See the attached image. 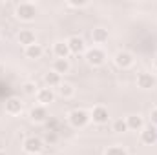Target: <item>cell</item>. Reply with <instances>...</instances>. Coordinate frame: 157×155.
<instances>
[{"label": "cell", "instance_id": "30bf717a", "mask_svg": "<svg viewBox=\"0 0 157 155\" xmlns=\"http://www.w3.org/2000/svg\"><path fill=\"white\" fill-rule=\"evenodd\" d=\"M66 44H68L71 55H82V53H86V42H84V39H80L77 35L70 37V39L66 40Z\"/></svg>", "mask_w": 157, "mask_h": 155}, {"label": "cell", "instance_id": "8fae6325", "mask_svg": "<svg viewBox=\"0 0 157 155\" xmlns=\"http://www.w3.org/2000/svg\"><path fill=\"white\" fill-rule=\"evenodd\" d=\"M141 142L146 144V146H152L157 142V128L155 126H144L143 131H141Z\"/></svg>", "mask_w": 157, "mask_h": 155}, {"label": "cell", "instance_id": "7402d4cb", "mask_svg": "<svg viewBox=\"0 0 157 155\" xmlns=\"http://www.w3.org/2000/svg\"><path fill=\"white\" fill-rule=\"evenodd\" d=\"M113 131H115V133H124V131H128L126 119H117V120H113Z\"/></svg>", "mask_w": 157, "mask_h": 155}, {"label": "cell", "instance_id": "9a60e30c", "mask_svg": "<svg viewBox=\"0 0 157 155\" xmlns=\"http://www.w3.org/2000/svg\"><path fill=\"white\" fill-rule=\"evenodd\" d=\"M126 124H128V131H143L144 128V120L141 115H128Z\"/></svg>", "mask_w": 157, "mask_h": 155}, {"label": "cell", "instance_id": "d4e9b609", "mask_svg": "<svg viewBox=\"0 0 157 155\" xmlns=\"http://www.w3.org/2000/svg\"><path fill=\"white\" fill-rule=\"evenodd\" d=\"M57 139H59L57 131H55V130H49V131H48V135H46V141H48L49 144H55V142H57Z\"/></svg>", "mask_w": 157, "mask_h": 155}, {"label": "cell", "instance_id": "2e32d148", "mask_svg": "<svg viewBox=\"0 0 157 155\" xmlns=\"http://www.w3.org/2000/svg\"><path fill=\"white\" fill-rule=\"evenodd\" d=\"M53 53H55V57L57 59H68L71 53H70V47H68V44H66V40H57L55 44H53Z\"/></svg>", "mask_w": 157, "mask_h": 155}, {"label": "cell", "instance_id": "e0dca14e", "mask_svg": "<svg viewBox=\"0 0 157 155\" xmlns=\"http://www.w3.org/2000/svg\"><path fill=\"white\" fill-rule=\"evenodd\" d=\"M44 82H46V88H49V89L59 88V86L62 84V75H59V73H55V71L51 70V71H48V73L44 75Z\"/></svg>", "mask_w": 157, "mask_h": 155}, {"label": "cell", "instance_id": "5b68a950", "mask_svg": "<svg viewBox=\"0 0 157 155\" xmlns=\"http://www.w3.org/2000/svg\"><path fill=\"white\" fill-rule=\"evenodd\" d=\"M155 84H157V77L150 71H141L137 75V86L141 89H152V88H155Z\"/></svg>", "mask_w": 157, "mask_h": 155}, {"label": "cell", "instance_id": "ffe728a7", "mask_svg": "<svg viewBox=\"0 0 157 155\" xmlns=\"http://www.w3.org/2000/svg\"><path fill=\"white\" fill-rule=\"evenodd\" d=\"M57 91H59V95H60L62 99H71V97L75 95V88H73L70 82H62V84L57 88Z\"/></svg>", "mask_w": 157, "mask_h": 155}, {"label": "cell", "instance_id": "603a6c76", "mask_svg": "<svg viewBox=\"0 0 157 155\" xmlns=\"http://www.w3.org/2000/svg\"><path fill=\"white\" fill-rule=\"evenodd\" d=\"M104 155H128V152H126V148H124V146L115 144V146H110V148L104 152Z\"/></svg>", "mask_w": 157, "mask_h": 155}, {"label": "cell", "instance_id": "83f0119b", "mask_svg": "<svg viewBox=\"0 0 157 155\" xmlns=\"http://www.w3.org/2000/svg\"><path fill=\"white\" fill-rule=\"evenodd\" d=\"M28 155H40V153H28Z\"/></svg>", "mask_w": 157, "mask_h": 155}, {"label": "cell", "instance_id": "ac0fdd59", "mask_svg": "<svg viewBox=\"0 0 157 155\" xmlns=\"http://www.w3.org/2000/svg\"><path fill=\"white\" fill-rule=\"evenodd\" d=\"M24 53H26L28 59L39 60V59H42V55H44V47H42L40 44H31V46H28V47L24 49Z\"/></svg>", "mask_w": 157, "mask_h": 155}, {"label": "cell", "instance_id": "7c38bea8", "mask_svg": "<svg viewBox=\"0 0 157 155\" xmlns=\"http://www.w3.org/2000/svg\"><path fill=\"white\" fill-rule=\"evenodd\" d=\"M35 97H37V102L40 106H48V104H51L55 100V91L49 89V88H40Z\"/></svg>", "mask_w": 157, "mask_h": 155}, {"label": "cell", "instance_id": "4316f807", "mask_svg": "<svg viewBox=\"0 0 157 155\" xmlns=\"http://www.w3.org/2000/svg\"><path fill=\"white\" fill-rule=\"evenodd\" d=\"M154 64H155V70H157V55H155V59H154Z\"/></svg>", "mask_w": 157, "mask_h": 155}, {"label": "cell", "instance_id": "4fadbf2b", "mask_svg": "<svg viewBox=\"0 0 157 155\" xmlns=\"http://www.w3.org/2000/svg\"><path fill=\"white\" fill-rule=\"evenodd\" d=\"M17 40H18V44L24 46V47H28V46H31V44H37V37H35V33H33L31 29H20V31L17 33Z\"/></svg>", "mask_w": 157, "mask_h": 155}, {"label": "cell", "instance_id": "cb8c5ba5", "mask_svg": "<svg viewBox=\"0 0 157 155\" xmlns=\"http://www.w3.org/2000/svg\"><path fill=\"white\" fill-rule=\"evenodd\" d=\"M88 4H90V2H88V0H68V6H70V7H86V6H88Z\"/></svg>", "mask_w": 157, "mask_h": 155}, {"label": "cell", "instance_id": "44dd1931", "mask_svg": "<svg viewBox=\"0 0 157 155\" xmlns=\"http://www.w3.org/2000/svg\"><path fill=\"white\" fill-rule=\"evenodd\" d=\"M22 91H24L28 97H33V95H37L39 88H37V84H35L33 80H28V82H24V86H22Z\"/></svg>", "mask_w": 157, "mask_h": 155}, {"label": "cell", "instance_id": "3957f363", "mask_svg": "<svg viewBox=\"0 0 157 155\" xmlns=\"http://www.w3.org/2000/svg\"><path fill=\"white\" fill-rule=\"evenodd\" d=\"M84 55H86V62L90 66H93V68H99V66H102L106 62V53L99 46H93L91 49H86Z\"/></svg>", "mask_w": 157, "mask_h": 155}, {"label": "cell", "instance_id": "52a82bcc", "mask_svg": "<svg viewBox=\"0 0 157 155\" xmlns=\"http://www.w3.org/2000/svg\"><path fill=\"white\" fill-rule=\"evenodd\" d=\"M44 150V141L40 139V137H28L26 141H24V152L26 155L28 153H40Z\"/></svg>", "mask_w": 157, "mask_h": 155}, {"label": "cell", "instance_id": "6da1fadb", "mask_svg": "<svg viewBox=\"0 0 157 155\" xmlns=\"http://www.w3.org/2000/svg\"><path fill=\"white\" fill-rule=\"evenodd\" d=\"M37 15H39V7L33 2H20L15 9V17L22 22H31L37 18Z\"/></svg>", "mask_w": 157, "mask_h": 155}, {"label": "cell", "instance_id": "ba28073f", "mask_svg": "<svg viewBox=\"0 0 157 155\" xmlns=\"http://www.w3.org/2000/svg\"><path fill=\"white\" fill-rule=\"evenodd\" d=\"M22 110H24V102L18 99V97H9L7 100H6V113L11 117H17L22 113Z\"/></svg>", "mask_w": 157, "mask_h": 155}, {"label": "cell", "instance_id": "5bb4252c", "mask_svg": "<svg viewBox=\"0 0 157 155\" xmlns=\"http://www.w3.org/2000/svg\"><path fill=\"white\" fill-rule=\"evenodd\" d=\"M110 39V33H108V29H104V28H95L93 31H91V40H93V44H97L99 47L102 46V44H106Z\"/></svg>", "mask_w": 157, "mask_h": 155}, {"label": "cell", "instance_id": "d6986e66", "mask_svg": "<svg viewBox=\"0 0 157 155\" xmlns=\"http://www.w3.org/2000/svg\"><path fill=\"white\" fill-rule=\"evenodd\" d=\"M70 70H71V64L68 59H57L53 62V71L59 75H66V73H70Z\"/></svg>", "mask_w": 157, "mask_h": 155}, {"label": "cell", "instance_id": "277c9868", "mask_svg": "<svg viewBox=\"0 0 157 155\" xmlns=\"http://www.w3.org/2000/svg\"><path fill=\"white\" fill-rule=\"evenodd\" d=\"M90 117H91L93 124L102 126V124H106V122L110 120V112H108V108H104V106H95V108L90 112Z\"/></svg>", "mask_w": 157, "mask_h": 155}, {"label": "cell", "instance_id": "9c48e42d", "mask_svg": "<svg viewBox=\"0 0 157 155\" xmlns=\"http://www.w3.org/2000/svg\"><path fill=\"white\" fill-rule=\"evenodd\" d=\"M113 60H115V66L121 68V70H128V68L133 66V55L130 51H117Z\"/></svg>", "mask_w": 157, "mask_h": 155}, {"label": "cell", "instance_id": "7a4b0ae2", "mask_svg": "<svg viewBox=\"0 0 157 155\" xmlns=\"http://www.w3.org/2000/svg\"><path fill=\"white\" fill-rule=\"evenodd\" d=\"M68 122L73 126V128H77V130H82V128H86L90 122H91V117L90 113L86 112V110H71L70 113H68Z\"/></svg>", "mask_w": 157, "mask_h": 155}, {"label": "cell", "instance_id": "f1b7e54d", "mask_svg": "<svg viewBox=\"0 0 157 155\" xmlns=\"http://www.w3.org/2000/svg\"><path fill=\"white\" fill-rule=\"evenodd\" d=\"M0 155H6V153H4V152H0Z\"/></svg>", "mask_w": 157, "mask_h": 155}, {"label": "cell", "instance_id": "8992f818", "mask_svg": "<svg viewBox=\"0 0 157 155\" xmlns=\"http://www.w3.org/2000/svg\"><path fill=\"white\" fill-rule=\"evenodd\" d=\"M49 119V113H48V108L46 106H33L31 110H29V120L31 122H35V124H42V122H46Z\"/></svg>", "mask_w": 157, "mask_h": 155}, {"label": "cell", "instance_id": "484cf974", "mask_svg": "<svg viewBox=\"0 0 157 155\" xmlns=\"http://www.w3.org/2000/svg\"><path fill=\"white\" fill-rule=\"evenodd\" d=\"M150 120H152V126L157 128V108H154V110L150 112Z\"/></svg>", "mask_w": 157, "mask_h": 155}]
</instances>
